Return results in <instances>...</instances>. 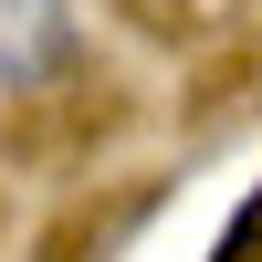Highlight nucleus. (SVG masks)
<instances>
[{"label":"nucleus","mask_w":262,"mask_h":262,"mask_svg":"<svg viewBox=\"0 0 262 262\" xmlns=\"http://www.w3.org/2000/svg\"><path fill=\"white\" fill-rule=\"evenodd\" d=\"M74 63V11L63 0H0V95Z\"/></svg>","instance_id":"f257e3e1"}]
</instances>
